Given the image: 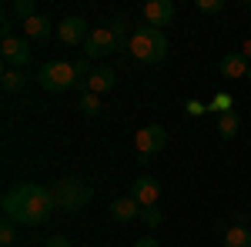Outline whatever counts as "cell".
<instances>
[{
  "mask_svg": "<svg viewBox=\"0 0 251 247\" xmlns=\"http://www.w3.org/2000/svg\"><path fill=\"white\" fill-rule=\"evenodd\" d=\"M134 247H161L154 241V237H141V241H134Z\"/></svg>",
  "mask_w": 251,
  "mask_h": 247,
  "instance_id": "484cf974",
  "label": "cell"
},
{
  "mask_svg": "<svg viewBox=\"0 0 251 247\" xmlns=\"http://www.w3.org/2000/svg\"><path fill=\"white\" fill-rule=\"evenodd\" d=\"M3 217L14 221V224H24V227H40L47 224V217L57 207V197L54 190L40 187V184H17L3 194Z\"/></svg>",
  "mask_w": 251,
  "mask_h": 247,
  "instance_id": "6da1fadb",
  "label": "cell"
},
{
  "mask_svg": "<svg viewBox=\"0 0 251 247\" xmlns=\"http://www.w3.org/2000/svg\"><path fill=\"white\" fill-rule=\"evenodd\" d=\"M74 70H77V80H80V77H91V74H94V70H91V60H87V57L77 60V64H74Z\"/></svg>",
  "mask_w": 251,
  "mask_h": 247,
  "instance_id": "cb8c5ba5",
  "label": "cell"
},
{
  "mask_svg": "<svg viewBox=\"0 0 251 247\" xmlns=\"http://www.w3.org/2000/svg\"><path fill=\"white\" fill-rule=\"evenodd\" d=\"M144 17H148V23L151 27H164V23H171L174 20V3L171 0H148L144 3Z\"/></svg>",
  "mask_w": 251,
  "mask_h": 247,
  "instance_id": "30bf717a",
  "label": "cell"
},
{
  "mask_svg": "<svg viewBox=\"0 0 251 247\" xmlns=\"http://www.w3.org/2000/svg\"><path fill=\"white\" fill-rule=\"evenodd\" d=\"M0 57H3V64H7L10 70H14V67H24V64L30 60V40L27 37H3Z\"/></svg>",
  "mask_w": 251,
  "mask_h": 247,
  "instance_id": "52a82bcc",
  "label": "cell"
},
{
  "mask_svg": "<svg viewBox=\"0 0 251 247\" xmlns=\"http://www.w3.org/2000/svg\"><path fill=\"white\" fill-rule=\"evenodd\" d=\"M87 20L84 17H67V20H60V27H57V37L64 40V44H84L87 40Z\"/></svg>",
  "mask_w": 251,
  "mask_h": 247,
  "instance_id": "8fae6325",
  "label": "cell"
},
{
  "mask_svg": "<svg viewBox=\"0 0 251 247\" xmlns=\"http://www.w3.org/2000/svg\"><path fill=\"white\" fill-rule=\"evenodd\" d=\"M164 144H168V131L157 127V124L134 134V147H137V154H141V164H148V157H154L157 151H164Z\"/></svg>",
  "mask_w": 251,
  "mask_h": 247,
  "instance_id": "8992f818",
  "label": "cell"
},
{
  "mask_svg": "<svg viewBox=\"0 0 251 247\" xmlns=\"http://www.w3.org/2000/svg\"><path fill=\"white\" fill-rule=\"evenodd\" d=\"M50 190H54V197H57V207H64V210H80L91 201V187H87L84 180H74V177L57 180Z\"/></svg>",
  "mask_w": 251,
  "mask_h": 247,
  "instance_id": "277c9868",
  "label": "cell"
},
{
  "mask_svg": "<svg viewBox=\"0 0 251 247\" xmlns=\"http://www.w3.org/2000/svg\"><path fill=\"white\" fill-rule=\"evenodd\" d=\"M131 197L141 207H154L157 197H161V184H157L154 177H137L134 184H131Z\"/></svg>",
  "mask_w": 251,
  "mask_h": 247,
  "instance_id": "9c48e42d",
  "label": "cell"
},
{
  "mask_svg": "<svg viewBox=\"0 0 251 247\" xmlns=\"http://www.w3.org/2000/svg\"><path fill=\"white\" fill-rule=\"evenodd\" d=\"M0 244L3 247L14 244V221H7V217H3V224H0Z\"/></svg>",
  "mask_w": 251,
  "mask_h": 247,
  "instance_id": "7402d4cb",
  "label": "cell"
},
{
  "mask_svg": "<svg viewBox=\"0 0 251 247\" xmlns=\"http://www.w3.org/2000/svg\"><path fill=\"white\" fill-rule=\"evenodd\" d=\"M245 80H248V84H251V67H248V77H245Z\"/></svg>",
  "mask_w": 251,
  "mask_h": 247,
  "instance_id": "83f0119b",
  "label": "cell"
},
{
  "mask_svg": "<svg viewBox=\"0 0 251 247\" xmlns=\"http://www.w3.org/2000/svg\"><path fill=\"white\" fill-rule=\"evenodd\" d=\"M238 127H241V117H238V111H228V114L218 117V134H221L225 140L238 137Z\"/></svg>",
  "mask_w": 251,
  "mask_h": 247,
  "instance_id": "2e32d148",
  "label": "cell"
},
{
  "mask_svg": "<svg viewBox=\"0 0 251 247\" xmlns=\"http://www.w3.org/2000/svg\"><path fill=\"white\" fill-rule=\"evenodd\" d=\"M111 30H114L117 47H121V50H127V44H131V37H127V23H124V20H114V23H111Z\"/></svg>",
  "mask_w": 251,
  "mask_h": 247,
  "instance_id": "ffe728a7",
  "label": "cell"
},
{
  "mask_svg": "<svg viewBox=\"0 0 251 247\" xmlns=\"http://www.w3.org/2000/svg\"><path fill=\"white\" fill-rule=\"evenodd\" d=\"M141 210L144 207L127 194V197H117L114 204H111V217H114L117 224H127V221H137V217H141Z\"/></svg>",
  "mask_w": 251,
  "mask_h": 247,
  "instance_id": "7c38bea8",
  "label": "cell"
},
{
  "mask_svg": "<svg viewBox=\"0 0 251 247\" xmlns=\"http://www.w3.org/2000/svg\"><path fill=\"white\" fill-rule=\"evenodd\" d=\"M117 84V74L111 67H94V74L87 77V80H77V87H84V94H107V90H114Z\"/></svg>",
  "mask_w": 251,
  "mask_h": 247,
  "instance_id": "ba28073f",
  "label": "cell"
},
{
  "mask_svg": "<svg viewBox=\"0 0 251 247\" xmlns=\"http://www.w3.org/2000/svg\"><path fill=\"white\" fill-rule=\"evenodd\" d=\"M141 221H144L148 227H157V224H161V210L157 207H144L141 210Z\"/></svg>",
  "mask_w": 251,
  "mask_h": 247,
  "instance_id": "603a6c76",
  "label": "cell"
},
{
  "mask_svg": "<svg viewBox=\"0 0 251 247\" xmlns=\"http://www.w3.org/2000/svg\"><path fill=\"white\" fill-rule=\"evenodd\" d=\"M194 7H198V14H221L225 10V0H198Z\"/></svg>",
  "mask_w": 251,
  "mask_h": 247,
  "instance_id": "44dd1931",
  "label": "cell"
},
{
  "mask_svg": "<svg viewBox=\"0 0 251 247\" xmlns=\"http://www.w3.org/2000/svg\"><path fill=\"white\" fill-rule=\"evenodd\" d=\"M14 14H17L20 23H24V20L37 17V3H34V0H14Z\"/></svg>",
  "mask_w": 251,
  "mask_h": 247,
  "instance_id": "ac0fdd59",
  "label": "cell"
},
{
  "mask_svg": "<svg viewBox=\"0 0 251 247\" xmlns=\"http://www.w3.org/2000/svg\"><path fill=\"white\" fill-rule=\"evenodd\" d=\"M127 50H131V57L141 60V64H161V60L168 57V37L157 30V27H137L134 34H131V44H127Z\"/></svg>",
  "mask_w": 251,
  "mask_h": 247,
  "instance_id": "7a4b0ae2",
  "label": "cell"
},
{
  "mask_svg": "<svg viewBox=\"0 0 251 247\" xmlns=\"http://www.w3.org/2000/svg\"><path fill=\"white\" fill-rule=\"evenodd\" d=\"M225 247H251V230L245 224H231L225 230Z\"/></svg>",
  "mask_w": 251,
  "mask_h": 247,
  "instance_id": "9a60e30c",
  "label": "cell"
},
{
  "mask_svg": "<svg viewBox=\"0 0 251 247\" xmlns=\"http://www.w3.org/2000/svg\"><path fill=\"white\" fill-rule=\"evenodd\" d=\"M10 247H14V244H10Z\"/></svg>",
  "mask_w": 251,
  "mask_h": 247,
  "instance_id": "f1b7e54d",
  "label": "cell"
},
{
  "mask_svg": "<svg viewBox=\"0 0 251 247\" xmlns=\"http://www.w3.org/2000/svg\"><path fill=\"white\" fill-rule=\"evenodd\" d=\"M0 84H3V90H7V94H17V90H24V77H20L17 70H10V67L3 70V80H0Z\"/></svg>",
  "mask_w": 251,
  "mask_h": 247,
  "instance_id": "e0dca14e",
  "label": "cell"
},
{
  "mask_svg": "<svg viewBox=\"0 0 251 247\" xmlns=\"http://www.w3.org/2000/svg\"><path fill=\"white\" fill-rule=\"evenodd\" d=\"M20 30H24V37H27V40H47V37H50V30H54V23L37 14V17L24 20V23H20Z\"/></svg>",
  "mask_w": 251,
  "mask_h": 247,
  "instance_id": "5bb4252c",
  "label": "cell"
},
{
  "mask_svg": "<svg viewBox=\"0 0 251 247\" xmlns=\"http://www.w3.org/2000/svg\"><path fill=\"white\" fill-rule=\"evenodd\" d=\"M248 57L238 50V54H228V57L221 60V77L225 80H241V77H248Z\"/></svg>",
  "mask_w": 251,
  "mask_h": 247,
  "instance_id": "4fadbf2b",
  "label": "cell"
},
{
  "mask_svg": "<svg viewBox=\"0 0 251 247\" xmlns=\"http://www.w3.org/2000/svg\"><path fill=\"white\" fill-rule=\"evenodd\" d=\"M44 247H71V241H67V237H50Z\"/></svg>",
  "mask_w": 251,
  "mask_h": 247,
  "instance_id": "d4e9b609",
  "label": "cell"
},
{
  "mask_svg": "<svg viewBox=\"0 0 251 247\" xmlns=\"http://www.w3.org/2000/svg\"><path fill=\"white\" fill-rule=\"evenodd\" d=\"M80 114L97 117V114H100V97H97V94H84V97H80Z\"/></svg>",
  "mask_w": 251,
  "mask_h": 247,
  "instance_id": "d6986e66",
  "label": "cell"
},
{
  "mask_svg": "<svg viewBox=\"0 0 251 247\" xmlns=\"http://www.w3.org/2000/svg\"><path fill=\"white\" fill-rule=\"evenodd\" d=\"M114 50H121V47H117L111 27H94L87 34V40H84V57L87 60H100V57H107V54H114Z\"/></svg>",
  "mask_w": 251,
  "mask_h": 247,
  "instance_id": "5b68a950",
  "label": "cell"
},
{
  "mask_svg": "<svg viewBox=\"0 0 251 247\" xmlns=\"http://www.w3.org/2000/svg\"><path fill=\"white\" fill-rule=\"evenodd\" d=\"M241 54H245V57H248V64H251V37L241 44Z\"/></svg>",
  "mask_w": 251,
  "mask_h": 247,
  "instance_id": "4316f807",
  "label": "cell"
},
{
  "mask_svg": "<svg viewBox=\"0 0 251 247\" xmlns=\"http://www.w3.org/2000/svg\"><path fill=\"white\" fill-rule=\"evenodd\" d=\"M40 87L47 90V94H64V90H71V87H77V70H74V64H67V60H47L44 67H40Z\"/></svg>",
  "mask_w": 251,
  "mask_h": 247,
  "instance_id": "3957f363",
  "label": "cell"
}]
</instances>
